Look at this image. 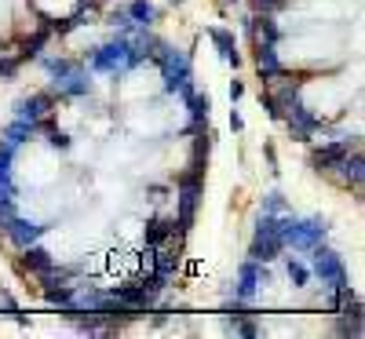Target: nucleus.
I'll return each instance as SVG.
<instances>
[{
    "label": "nucleus",
    "instance_id": "nucleus-1",
    "mask_svg": "<svg viewBox=\"0 0 365 339\" xmlns=\"http://www.w3.org/2000/svg\"><path fill=\"white\" fill-rule=\"evenodd\" d=\"M285 252V241H282V223H278V215H270L263 212L259 215V223H256V237H252V259L256 263H274Z\"/></svg>",
    "mask_w": 365,
    "mask_h": 339
},
{
    "label": "nucleus",
    "instance_id": "nucleus-2",
    "mask_svg": "<svg viewBox=\"0 0 365 339\" xmlns=\"http://www.w3.org/2000/svg\"><path fill=\"white\" fill-rule=\"evenodd\" d=\"M278 223H282V241L296 252L318 249V244L325 241V234H329L325 219H278Z\"/></svg>",
    "mask_w": 365,
    "mask_h": 339
},
{
    "label": "nucleus",
    "instance_id": "nucleus-3",
    "mask_svg": "<svg viewBox=\"0 0 365 339\" xmlns=\"http://www.w3.org/2000/svg\"><path fill=\"white\" fill-rule=\"evenodd\" d=\"M314 252V266H311V273L314 277H322V285L329 288V292H336V288H344L347 285V266H344V259L332 252V249H311Z\"/></svg>",
    "mask_w": 365,
    "mask_h": 339
},
{
    "label": "nucleus",
    "instance_id": "nucleus-4",
    "mask_svg": "<svg viewBox=\"0 0 365 339\" xmlns=\"http://www.w3.org/2000/svg\"><path fill=\"white\" fill-rule=\"evenodd\" d=\"M91 70H99V73H120V70H128V37L120 33L113 44H103L96 55H91Z\"/></svg>",
    "mask_w": 365,
    "mask_h": 339
},
{
    "label": "nucleus",
    "instance_id": "nucleus-5",
    "mask_svg": "<svg viewBox=\"0 0 365 339\" xmlns=\"http://www.w3.org/2000/svg\"><path fill=\"white\" fill-rule=\"evenodd\" d=\"M0 230L8 234V241L15 244V249H26V244H37V237L44 234V223H34V219H19V215H11V219L0 223Z\"/></svg>",
    "mask_w": 365,
    "mask_h": 339
},
{
    "label": "nucleus",
    "instance_id": "nucleus-6",
    "mask_svg": "<svg viewBox=\"0 0 365 339\" xmlns=\"http://www.w3.org/2000/svg\"><path fill=\"white\" fill-rule=\"evenodd\" d=\"M296 103H299V80H296V77H292V80H285L278 91H270V95L263 99V106H267V113H270L274 120H282Z\"/></svg>",
    "mask_w": 365,
    "mask_h": 339
},
{
    "label": "nucleus",
    "instance_id": "nucleus-7",
    "mask_svg": "<svg viewBox=\"0 0 365 339\" xmlns=\"http://www.w3.org/2000/svg\"><path fill=\"white\" fill-rule=\"evenodd\" d=\"M354 146H358V142H351V139H340V142L318 146V150L311 153V165H314L318 172H332V168H340V161L347 157V153H351Z\"/></svg>",
    "mask_w": 365,
    "mask_h": 339
},
{
    "label": "nucleus",
    "instance_id": "nucleus-8",
    "mask_svg": "<svg viewBox=\"0 0 365 339\" xmlns=\"http://www.w3.org/2000/svg\"><path fill=\"white\" fill-rule=\"evenodd\" d=\"M285 117H289V132H292V139H299V142H307V139L322 128V120H318L307 106H303V103H296Z\"/></svg>",
    "mask_w": 365,
    "mask_h": 339
},
{
    "label": "nucleus",
    "instance_id": "nucleus-9",
    "mask_svg": "<svg viewBox=\"0 0 365 339\" xmlns=\"http://www.w3.org/2000/svg\"><path fill=\"white\" fill-rule=\"evenodd\" d=\"M51 110H55V99L48 95V91H37V95H29V99L19 103V117L29 120V125H34V120H41V117H48Z\"/></svg>",
    "mask_w": 365,
    "mask_h": 339
},
{
    "label": "nucleus",
    "instance_id": "nucleus-10",
    "mask_svg": "<svg viewBox=\"0 0 365 339\" xmlns=\"http://www.w3.org/2000/svg\"><path fill=\"white\" fill-rule=\"evenodd\" d=\"M256 292H259V263L256 259H249V263H241V270H237V299H256Z\"/></svg>",
    "mask_w": 365,
    "mask_h": 339
},
{
    "label": "nucleus",
    "instance_id": "nucleus-11",
    "mask_svg": "<svg viewBox=\"0 0 365 339\" xmlns=\"http://www.w3.org/2000/svg\"><path fill=\"white\" fill-rule=\"evenodd\" d=\"M256 66H259V77H263V80H278V77H285V66L278 63V48H274V44H259V51H256Z\"/></svg>",
    "mask_w": 365,
    "mask_h": 339
},
{
    "label": "nucleus",
    "instance_id": "nucleus-12",
    "mask_svg": "<svg viewBox=\"0 0 365 339\" xmlns=\"http://www.w3.org/2000/svg\"><path fill=\"white\" fill-rule=\"evenodd\" d=\"M340 168H344V182L347 187H354L358 194H361V179H365V161H361V150L354 146L347 157L340 161Z\"/></svg>",
    "mask_w": 365,
    "mask_h": 339
},
{
    "label": "nucleus",
    "instance_id": "nucleus-13",
    "mask_svg": "<svg viewBox=\"0 0 365 339\" xmlns=\"http://www.w3.org/2000/svg\"><path fill=\"white\" fill-rule=\"evenodd\" d=\"M55 84H58V95H70V99L88 95V91H91V80H88L81 70H73V73H66V77H58Z\"/></svg>",
    "mask_w": 365,
    "mask_h": 339
},
{
    "label": "nucleus",
    "instance_id": "nucleus-14",
    "mask_svg": "<svg viewBox=\"0 0 365 339\" xmlns=\"http://www.w3.org/2000/svg\"><path fill=\"white\" fill-rule=\"evenodd\" d=\"M51 252L48 249H37V244H26L22 249V270H34V273H44L51 266Z\"/></svg>",
    "mask_w": 365,
    "mask_h": 339
},
{
    "label": "nucleus",
    "instance_id": "nucleus-15",
    "mask_svg": "<svg viewBox=\"0 0 365 339\" xmlns=\"http://www.w3.org/2000/svg\"><path fill=\"white\" fill-rule=\"evenodd\" d=\"M168 237H175V223L172 219H150L146 223V249H158Z\"/></svg>",
    "mask_w": 365,
    "mask_h": 339
},
{
    "label": "nucleus",
    "instance_id": "nucleus-16",
    "mask_svg": "<svg viewBox=\"0 0 365 339\" xmlns=\"http://www.w3.org/2000/svg\"><path fill=\"white\" fill-rule=\"evenodd\" d=\"M208 37L216 41V48H220V55H223V63H230V66H237V44H234V33L230 29H208Z\"/></svg>",
    "mask_w": 365,
    "mask_h": 339
},
{
    "label": "nucleus",
    "instance_id": "nucleus-17",
    "mask_svg": "<svg viewBox=\"0 0 365 339\" xmlns=\"http://www.w3.org/2000/svg\"><path fill=\"white\" fill-rule=\"evenodd\" d=\"M125 11H128L132 26H150V22L158 19V11H154V4H150V0H132Z\"/></svg>",
    "mask_w": 365,
    "mask_h": 339
},
{
    "label": "nucleus",
    "instance_id": "nucleus-18",
    "mask_svg": "<svg viewBox=\"0 0 365 339\" xmlns=\"http://www.w3.org/2000/svg\"><path fill=\"white\" fill-rule=\"evenodd\" d=\"M26 139H34V125H29V120H15V125H8L4 128V142H11V146H22Z\"/></svg>",
    "mask_w": 365,
    "mask_h": 339
},
{
    "label": "nucleus",
    "instance_id": "nucleus-19",
    "mask_svg": "<svg viewBox=\"0 0 365 339\" xmlns=\"http://www.w3.org/2000/svg\"><path fill=\"white\" fill-rule=\"evenodd\" d=\"M44 299H48L51 306H70L73 285H48V288H44Z\"/></svg>",
    "mask_w": 365,
    "mask_h": 339
},
{
    "label": "nucleus",
    "instance_id": "nucleus-20",
    "mask_svg": "<svg viewBox=\"0 0 365 339\" xmlns=\"http://www.w3.org/2000/svg\"><path fill=\"white\" fill-rule=\"evenodd\" d=\"M289 281H292V288H307V281H311V266H303L299 259L289 256Z\"/></svg>",
    "mask_w": 365,
    "mask_h": 339
},
{
    "label": "nucleus",
    "instance_id": "nucleus-21",
    "mask_svg": "<svg viewBox=\"0 0 365 339\" xmlns=\"http://www.w3.org/2000/svg\"><path fill=\"white\" fill-rule=\"evenodd\" d=\"M187 103H190V113H194V125H205V120H208V110H212L208 95H190Z\"/></svg>",
    "mask_w": 365,
    "mask_h": 339
},
{
    "label": "nucleus",
    "instance_id": "nucleus-22",
    "mask_svg": "<svg viewBox=\"0 0 365 339\" xmlns=\"http://www.w3.org/2000/svg\"><path fill=\"white\" fill-rule=\"evenodd\" d=\"M289 204H285V194L282 190H270V194H263V212H270V215H282Z\"/></svg>",
    "mask_w": 365,
    "mask_h": 339
},
{
    "label": "nucleus",
    "instance_id": "nucleus-23",
    "mask_svg": "<svg viewBox=\"0 0 365 339\" xmlns=\"http://www.w3.org/2000/svg\"><path fill=\"white\" fill-rule=\"evenodd\" d=\"M44 66H48L51 77H66V73L77 70V63H70V58H44Z\"/></svg>",
    "mask_w": 365,
    "mask_h": 339
},
{
    "label": "nucleus",
    "instance_id": "nucleus-24",
    "mask_svg": "<svg viewBox=\"0 0 365 339\" xmlns=\"http://www.w3.org/2000/svg\"><path fill=\"white\" fill-rule=\"evenodd\" d=\"M11 157H15V146L0 142V179H11Z\"/></svg>",
    "mask_w": 365,
    "mask_h": 339
},
{
    "label": "nucleus",
    "instance_id": "nucleus-25",
    "mask_svg": "<svg viewBox=\"0 0 365 339\" xmlns=\"http://www.w3.org/2000/svg\"><path fill=\"white\" fill-rule=\"evenodd\" d=\"M44 135H48V142H51L55 150H66V146H70V135H63V132H55V125H51V128H48Z\"/></svg>",
    "mask_w": 365,
    "mask_h": 339
},
{
    "label": "nucleus",
    "instance_id": "nucleus-26",
    "mask_svg": "<svg viewBox=\"0 0 365 339\" xmlns=\"http://www.w3.org/2000/svg\"><path fill=\"white\" fill-rule=\"evenodd\" d=\"M237 328V335H259V328L252 325V321H241V325H234Z\"/></svg>",
    "mask_w": 365,
    "mask_h": 339
},
{
    "label": "nucleus",
    "instance_id": "nucleus-27",
    "mask_svg": "<svg viewBox=\"0 0 365 339\" xmlns=\"http://www.w3.org/2000/svg\"><path fill=\"white\" fill-rule=\"evenodd\" d=\"M241 95H245V88H241V84H237V80H234V84H230V103H237V99H241Z\"/></svg>",
    "mask_w": 365,
    "mask_h": 339
},
{
    "label": "nucleus",
    "instance_id": "nucleus-28",
    "mask_svg": "<svg viewBox=\"0 0 365 339\" xmlns=\"http://www.w3.org/2000/svg\"><path fill=\"white\" fill-rule=\"evenodd\" d=\"M175 4H179V0H175Z\"/></svg>",
    "mask_w": 365,
    "mask_h": 339
}]
</instances>
